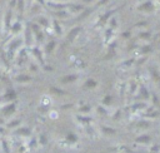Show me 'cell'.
<instances>
[{
	"label": "cell",
	"mask_w": 160,
	"mask_h": 153,
	"mask_svg": "<svg viewBox=\"0 0 160 153\" xmlns=\"http://www.w3.org/2000/svg\"><path fill=\"white\" fill-rule=\"evenodd\" d=\"M149 141H150V137H148V135H143V137L138 138V142H143V143H148Z\"/></svg>",
	"instance_id": "obj_1"
}]
</instances>
